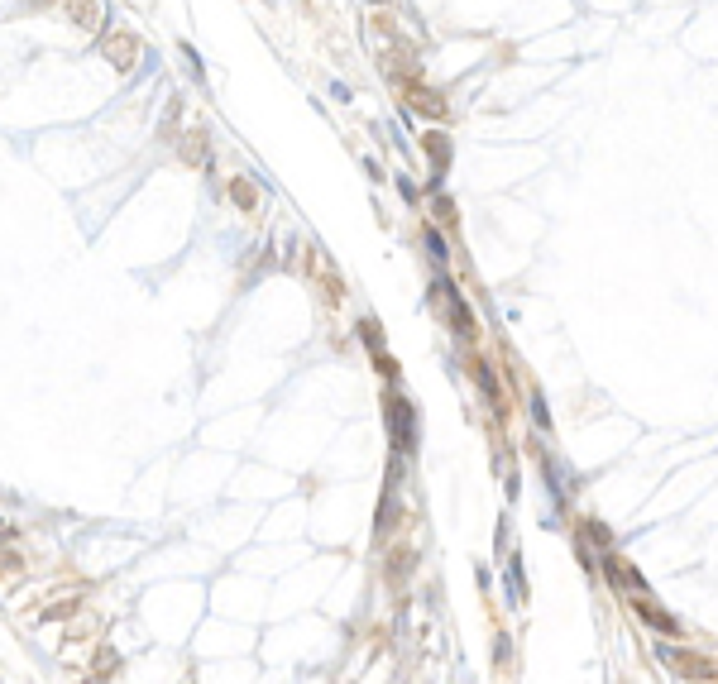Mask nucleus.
<instances>
[{"label":"nucleus","mask_w":718,"mask_h":684,"mask_svg":"<svg viewBox=\"0 0 718 684\" xmlns=\"http://www.w3.org/2000/svg\"><path fill=\"white\" fill-rule=\"evenodd\" d=\"M101 53H106V63H111L115 72H129V67L139 63V39L125 34V29H111L101 39Z\"/></svg>","instance_id":"f257e3e1"},{"label":"nucleus","mask_w":718,"mask_h":684,"mask_svg":"<svg viewBox=\"0 0 718 684\" xmlns=\"http://www.w3.org/2000/svg\"><path fill=\"white\" fill-rule=\"evenodd\" d=\"M388 421H393V441H398L402 450H412V402L407 398H388Z\"/></svg>","instance_id":"f03ea898"},{"label":"nucleus","mask_w":718,"mask_h":684,"mask_svg":"<svg viewBox=\"0 0 718 684\" xmlns=\"http://www.w3.org/2000/svg\"><path fill=\"white\" fill-rule=\"evenodd\" d=\"M656 655H661L666 665H675L680 675H699V680H709V675H714V665H704V660H694L689 651H670V646H661Z\"/></svg>","instance_id":"7ed1b4c3"},{"label":"nucleus","mask_w":718,"mask_h":684,"mask_svg":"<svg viewBox=\"0 0 718 684\" xmlns=\"http://www.w3.org/2000/svg\"><path fill=\"white\" fill-rule=\"evenodd\" d=\"M637 618L647 622V627H656V632H666V637H680V622L670 618V613H661L656 603H637Z\"/></svg>","instance_id":"20e7f679"},{"label":"nucleus","mask_w":718,"mask_h":684,"mask_svg":"<svg viewBox=\"0 0 718 684\" xmlns=\"http://www.w3.org/2000/svg\"><path fill=\"white\" fill-rule=\"evenodd\" d=\"M67 15H72V24H81V29H96V24H101V0H67Z\"/></svg>","instance_id":"39448f33"},{"label":"nucleus","mask_w":718,"mask_h":684,"mask_svg":"<svg viewBox=\"0 0 718 684\" xmlns=\"http://www.w3.org/2000/svg\"><path fill=\"white\" fill-rule=\"evenodd\" d=\"M182 159L187 163H211L206 159V129H191L187 139H182Z\"/></svg>","instance_id":"423d86ee"},{"label":"nucleus","mask_w":718,"mask_h":684,"mask_svg":"<svg viewBox=\"0 0 718 684\" xmlns=\"http://www.w3.org/2000/svg\"><path fill=\"white\" fill-rule=\"evenodd\" d=\"M230 196H235V206H239V211H254V206H259L254 182H249V177H235V182H230Z\"/></svg>","instance_id":"0eeeda50"},{"label":"nucleus","mask_w":718,"mask_h":684,"mask_svg":"<svg viewBox=\"0 0 718 684\" xmlns=\"http://www.w3.org/2000/svg\"><path fill=\"white\" fill-rule=\"evenodd\" d=\"M407 101H412L417 111H427V115H436V120H441V115H446V101H441V96H436V91H412V96H407Z\"/></svg>","instance_id":"6e6552de"},{"label":"nucleus","mask_w":718,"mask_h":684,"mask_svg":"<svg viewBox=\"0 0 718 684\" xmlns=\"http://www.w3.org/2000/svg\"><path fill=\"white\" fill-rule=\"evenodd\" d=\"M508 589H512V603L527 598V579H522V560L517 555H512V565H508Z\"/></svg>","instance_id":"1a4fd4ad"},{"label":"nucleus","mask_w":718,"mask_h":684,"mask_svg":"<svg viewBox=\"0 0 718 684\" xmlns=\"http://www.w3.org/2000/svg\"><path fill=\"white\" fill-rule=\"evenodd\" d=\"M427 149H431V154H436V168H446V154H450V144H446V134H427Z\"/></svg>","instance_id":"9d476101"},{"label":"nucleus","mask_w":718,"mask_h":684,"mask_svg":"<svg viewBox=\"0 0 718 684\" xmlns=\"http://www.w3.org/2000/svg\"><path fill=\"white\" fill-rule=\"evenodd\" d=\"M532 416H537V426H542V431H551V412H546L542 393H532Z\"/></svg>","instance_id":"9b49d317"},{"label":"nucleus","mask_w":718,"mask_h":684,"mask_svg":"<svg viewBox=\"0 0 718 684\" xmlns=\"http://www.w3.org/2000/svg\"><path fill=\"white\" fill-rule=\"evenodd\" d=\"M479 388H484L489 402H498V383H494V373H489V364H479Z\"/></svg>","instance_id":"f8f14e48"},{"label":"nucleus","mask_w":718,"mask_h":684,"mask_svg":"<svg viewBox=\"0 0 718 684\" xmlns=\"http://www.w3.org/2000/svg\"><path fill=\"white\" fill-rule=\"evenodd\" d=\"M427 249H431V258H436V263H446V244H441V235H436V230H427Z\"/></svg>","instance_id":"ddd939ff"},{"label":"nucleus","mask_w":718,"mask_h":684,"mask_svg":"<svg viewBox=\"0 0 718 684\" xmlns=\"http://www.w3.org/2000/svg\"><path fill=\"white\" fill-rule=\"evenodd\" d=\"M182 58H187V67H191V77L201 81V58H196V48H191V44H182Z\"/></svg>","instance_id":"4468645a"},{"label":"nucleus","mask_w":718,"mask_h":684,"mask_svg":"<svg viewBox=\"0 0 718 684\" xmlns=\"http://www.w3.org/2000/svg\"><path fill=\"white\" fill-rule=\"evenodd\" d=\"M508 651H512V641L508 637H494V655H498V660H508Z\"/></svg>","instance_id":"2eb2a0df"},{"label":"nucleus","mask_w":718,"mask_h":684,"mask_svg":"<svg viewBox=\"0 0 718 684\" xmlns=\"http://www.w3.org/2000/svg\"><path fill=\"white\" fill-rule=\"evenodd\" d=\"M398 191L407 196V201H417V187H412V177H398Z\"/></svg>","instance_id":"dca6fc26"},{"label":"nucleus","mask_w":718,"mask_h":684,"mask_svg":"<svg viewBox=\"0 0 718 684\" xmlns=\"http://www.w3.org/2000/svg\"><path fill=\"white\" fill-rule=\"evenodd\" d=\"M0 536H5V526H0Z\"/></svg>","instance_id":"f3484780"}]
</instances>
